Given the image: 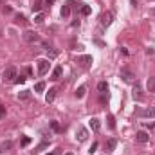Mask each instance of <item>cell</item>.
<instances>
[{
  "label": "cell",
  "instance_id": "obj_1",
  "mask_svg": "<svg viewBox=\"0 0 155 155\" xmlns=\"http://www.w3.org/2000/svg\"><path fill=\"white\" fill-rule=\"evenodd\" d=\"M16 76H18L16 67H7V69H4V72H2V79L7 81V83H15Z\"/></svg>",
  "mask_w": 155,
  "mask_h": 155
},
{
  "label": "cell",
  "instance_id": "obj_2",
  "mask_svg": "<svg viewBox=\"0 0 155 155\" xmlns=\"http://www.w3.org/2000/svg\"><path fill=\"white\" fill-rule=\"evenodd\" d=\"M119 76L123 78V81H126V83H134V81H135V74H134L128 67H123L121 72H119Z\"/></svg>",
  "mask_w": 155,
  "mask_h": 155
},
{
  "label": "cell",
  "instance_id": "obj_3",
  "mask_svg": "<svg viewBox=\"0 0 155 155\" xmlns=\"http://www.w3.org/2000/svg\"><path fill=\"white\" fill-rule=\"evenodd\" d=\"M49 67H51L49 60H38V74L40 76H45L49 72Z\"/></svg>",
  "mask_w": 155,
  "mask_h": 155
},
{
  "label": "cell",
  "instance_id": "obj_4",
  "mask_svg": "<svg viewBox=\"0 0 155 155\" xmlns=\"http://www.w3.org/2000/svg\"><path fill=\"white\" fill-rule=\"evenodd\" d=\"M24 40H25L27 43H38L40 36L35 33V31H25V33H24Z\"/></svg>",
  "mask_w": 155,
  "mask_h": 155
},
{
  "label": "cell",
  "instance_id": "obj_5",
  "mask_svg": "<svg viewBox=\"0 0 155 155\" xmlns=\"http://www.w3.org/2000/svg\"><path fill=\"white\" fill-rule=\"evenodd\" d=\"M132 96H134V99H137V101H143V97H144V96H143V88H141V83H139V81H135Z\"/></svg>",
  "mask_w": 155,
  "mask_h": 155
},
{
  "label": "cell",
  "instance_id": "obj_6",
  "mask_svg": "<svg viewBox=\"0 0 155 155\" xmlns=\"http://www.w3.org/2000/svg\"><path fill=\"white\" fill-rule=\"evenodd\" d=\"M110 24H112V13L107 11V13L101 15V25H103V27H108Z\"/></svg>",
  "mask_w": 155,
  "mask_h": 155
},
{
  "label": "cell",
  "instance_id": "obj_7",
  "mask_svg": "<svg viewBox=\"0 0 155 155\" xmlns=\"http://www.w3.org/2000/svg\"><path fill=\"white\" fill-rule=\"evenodd\" d=\"M135 139H137V143L146 144V143L150 141V135H148L146 132H143V130H141V132H137V134H135Z\"/></svg>",
  "mask_w": 155,
  "mask_h": 155
},
{
  "label": "cell",
  "instance_id": "obj_8",
  "mask_svg": "<svg viewBox=\"0 0 155 155\" xmlns=\"http://www.w3.org/2000/svg\"><path fill=\"white\" fill-rule=\"evenodd\" d=\"M56 94H58V88H54V87H52V88H49V92L45 94V101H47V103H52V101H54V97H56Z\"/></svg>",
  "mask_w": 155,
  "mask_h": 155
},
{
  "label": "cell",
  "instance_id": "obj_9",
  "mask_svg": "<svg viewBox=\"0 0 155 155\" xmlns=\"http://www.w3.org/2000/svg\"><path fill=\"white\" fill-rule=\"evenodd\" d=\"M76 137H78L79 143H85V141L88 139V130H87V128H79V132H78Z\"/></svg>",
  "mask_w": 155,
  "mask_h": 155
},
{
  "label": "cell",
  "instance_id": "obj_10",
  "mask_svg": "<svg viewBox=\"0 0 155 155\" xmlns=\"http://www.w3.org/2000/svg\"><path fill=\"white\" fill-rule=\"evenodd\" d=\"M90 128H92L94 132H99V128H101V121H99L97 117H92V119H90Z\"/></svg>",
  "mask_w": 155,
  "mask_h": 155
},
{
  "label": "cell",
  "instance_id": "obj_11",
  "mask_svg": "<svg viewBox=\"0 0 155 155\" xmlns=\"http://www.w3.org/2000/svg\"><path fill=\"white\" fill-rule=\"evenodd\" d=\"M116 146H117V141H116V139H108V141L105 143V150H107V152L116 150Z\"/></svg>",
  "mask_w": 155,
  "mask_h": 155
},
{
  "label": "cell",
  "instance_id": "obj_12",
  "mask_svg": "<svg viewBox=\"0 0 155 155\" xmlns=\"http://www.w3.org/2000/svg\"><path fill=\"white\" fill-rule=\"evenodd\" d=\"M60 15H61V18H69V15H71V5H69V4H63Z\"/></svg>",
  "mask_w": 155,
  "mask_h": 155
},
{
  "label": "cell",
  "instance_id": "obj_13",
  "mask_svg": "<svg viewBox=\"0 0 155 155\" xmlns=\"http://www.w3.org/2000/svg\"><path fill=\"white\" fill-rule=\"evenodd\" d=\"M61 72H63V67L58 65V67L52 71V79H60V78H61Z\"/></svg>",
  "mask_w": 155,
  "mask_h": 155
},
{
  "label": "cell",
  "instance_id": "obj_14",
  "mask_svg": "<svg viewBox=\"0 0 155 155\" xmlns=\"http://www.w3.org/2000/svg\"><path fill=\"white\" fill-rule=\"evenodd\" d=\"M18 99H22V101H27V99H31V90H22V92L18 94Z\"/></svg>",
  "mask_w": 155,
  "mask_h": 155
},
{
  "label": "cell",
  "instance_id": "obj_15",
  "mask_svg": "<svg viewBox=\"0 0 155 155\" xmlns=\"http://www.w3.org/2000/svg\"><path fill=\"white\" fill-rule=\"evenodd\" d=\"M78 61H81V63L87 67V65H90V63H92V56H79V58H78Z\"/></svg>",
  "mask_w": 155,
  "mask_h": 155
},
{
  "label": "cell",
  "instance_id": "obj_16",
  "mask_svg": "<svg viewBox=\"0 0 155 155\" xmlns=\"http://www.w3.org/2000/svg\"><path fill=\"white\" fill-rule=\"evenodd\" d=\"M41 7H43V0H35V4H33V11H35V13H40Z\"/></svg>",
  "mask_w": 155,
  "mask_h": 155
},
{
  "label": "cell",
  "instance_id": "obj_17",
  "mask_svg": "<svg viewBox=\"0 0 155 155\" xmlns=\"http://www.w3.org/2000/svg\"><path fill=\"white\" fill-rule=\"evenodd\" d=\"M97 90H99L101 94H107V92H108V85H107V81H101V83L97 85Z\"/></svg>",
  "mask_w": 155,
  "mask_h": 155
},
{
  "label": "cell",
  "instance_id": "obj_18",
  "mask_svg": "<svg viewBox=\"0 0 155 155\" xmlns=\"http://www.w3.org/2000/svg\"><path fill=\"white\" fill-rule=\"evenodd\" d=\"M85 92H87V87H85V85H81V87L76 90V97H78V99H81V97L85 96Z\"/></svg>",
  "mask_w": 155,
  "mask_h": 155
},
{
  "label": "cell",
  "instance_id": "obj_19",
  "mask_svg": "<svg viewBox=\"0 0 155 155\" xmlns=\"http://www.w3.org/2000/svg\"><path fill=\"white\" fill-rule=\"evenodd\" d=\"M35 90H36V92H43V90H45V83H43V81H38V83H36V85H35Z\"/></svg>",
  "mask_w": 155,
  "mask_h": 155
},
{
  "label": "cell",
  "instance_id": "obj_20",
  "mask_svg": "<svg viewBox=\"0 0 155 155\" xmlns=\"http://www.w3.org/2000/svg\"><path fill=\"white\" fill-rule=\"evenodd\" d=\"M143 116H144V117H153V116H155V107H153V108H148V110H144V112H143Z\"/></svg>",
  "mask_w": 155,
  "mask_h": 155
},
{
  "label": "cell",
  "instance_id": "obj_21",
  "mask_svg": "<svg viewBox=\"0 0 155 155\" xmlns=\"http://www.w3.org/2000/svg\"><path fill=\"white\" fill-rule=\"evenodd\" d=\"M43 20H45V15H43V13H38V15L35 16V24H41Z\"/></svg>",
  "mask_w": 155,
  "mask_h": 155
},
{
  "label": "cell",
  "instance_id": "obj_22",
  "mask_svg": "<svg viewBox=\"0 0 155 155\" xmlns=\"http://www.w3.org/2000/svg\"><path fill=\"white\" fill-rule=\"evenodd\" d=\"M108 126H110V130H114V128H116V121H114V116H108Z\"/></svg>",
  "mask_w": 155,
  "mask_h": 155
},
{
  "label": "cell",
  "instance_id": "obj_23",
  "mask_svg": "<svg viewBox=\"0 0 155 155\" xmlns=\"http://www.w3.org/2000/svg\"><path fill=\"white\" fill-rule=\"evenodd\" d=\"M45 148H47V143H43V144H40V146H38V148H36V150H35V152H33V153L36 155V153H40V152H43Z\"/></svg>",
  "mask_w": 155,
  "mask_h": 155
},
{
  "label": "cell",
  "instance_id": "obj_24",
  "mask_svg": "<svg viewBox=\"0 0 155 155\" xmlns=\"http://www.w3.org/2000/svg\"><path fill=\"white\" fill-rule=\"evenodd\" d=\"M81 15H85V16L90 15V5H83V7H81Z\"/></svg>",
  "mask_w": 155,
  "mask_h": 155
},
{
  "label": "cell",
  "instance_id": "obj_25",
  "mask_svg": "<svg viewBox=\"0 0 155 155\" xmlns=\"http://www.w3.org/2000/svg\"><path fill=\"white\" fill-rule=\"evenodd\" d=\"M51 128H52L54 132H60V124H58L56 121H51Z\"/></svg>",
  "mask_w": 155,
  "mask_h": 155
},
{
  "label": "cell",
  "instance_id": "obj_26",
  "mask_svg": "<svg viewBox=\"0 0 155 155\" xmlns=\"http://www.w3.org/2000/svg\"><path fill=\"white\" fill-rule=\"evenodd\" d=\"M15 83H25V76H16V79H15Z\"/></svg>",
  "mask_w": 155,
  "mask_h": 155
},
{
  "label": "cell",
  "instance_id": "obj_27",
  "mask_svg": "<svg viewBox=\"0 0 155 155\" xmlns=\"http://www.w3.org/2000/svg\"><path fill=\"white\" fill-rule=\"evenodd\" d=\"M16 24H25V16L18 15V16H16Z\"/></svg>",
  "mask_w": 155,
  "mask_h": 155
},
{
  "label": "cell",
  "instance_id": "obj_28",
  "mask_svg": "<svg viewBox=\"0 0 155 155\" xmlns=\"http://www.w3.org/2000/svg\"><path fill=\"white\" fill-rule=\"evenodd\" d=\"M148 88H150V90H153L155 88V78H152V79L148 81Z\"/></svg>",
  "mask_w": 155,
  "mask_h": 155
},
{
  "label": "cell",
  "instance_id": "obj_29",
  "mask_svg": "<svg viewBox=\"0 0 155 155\" xmlns=\"http://www.w3.org/2000/svg\"><path fill=\"white\" fill-rule=\"evenodd\" d=\"M4 116H5V107H4V105L0 103V119H2Z\"/></svg>",
  "mask_w": 155,
  "mask_h": 155
},
{
  "label": "cell",
  "instance_id": "obj_30",
  "mask_svg": "<svg viewBox=\"0 0 155 155\" xmlns=\"http://www.w3.org/2000/svg\"><path fill=\"white\" fill-rule=\"evenodd\" d=\"M29 143H31V139H29V137H24V139H22V146H27Z\"/></svg>",
  "mask_w": 155,
  "mask_h": 155
},
{
  "label": "cell",
  "instance_id": "obj_31",
  "mask_svg": "<svg viewBox=\"0 0 155 155\" xmlns=\"http://www.w3.org/2000/svg\"><path fill=\"white\" fill-rule=\"evenodd\" d=\"M7 148H11V141H7V143L2 144V150H7Z\"/></svg>",
  "mask_w": 155,
  "mask_h": 155
},
{
  "label": "cell",
  "instance_id": "obj_32",
  "mask_svg": "<svg viewBox=\"0 0 155 155\" xmlns=\"http://www.w3.org/2000/svg\"><path fill=\"white\" fill-rule=\"evenodd\" d=\"M96 148H97V143H92V146H90V153H94Z\"/></svg>",
  "mask_w": 155,
  "mask_h": 155
},
{
  "label": "cell",
  "instance_id": "obj_33",
  "mask_svg": "<svg viewBox=\"0 0 155 155\" xmlns=\"http://www.w3.org/2000/svg\"><path fill=\"white\" fill-rule=\"evenodd\" d=\"M45 2H47V4H49V5H51V4H54V2H56V0H45Z\"/></svg>",
  "mask_w": 155,
  "mask_h": 155
},
{
  "label": "cell",
  "instance_id": "obj_34",
  "mask_svg": "<svg viewBox=\"0 0 155 155\" xmlns=\"http://www.w3.org/2000/svg\"><path fill=\"white\" fill-rule=\"evenodd\" d=\"M65 155H72V153H71V152H69V153H65Z\"/></svg>",
  "mask_w": 155,
  "mask_h": 155
},
{
  "label": "cell",
  "instance_id": "obj_35",
  "mask_svg": "<svg viewBox=\"0 0 155 155\" xmlns=\"http://www.w3.org/2000/svg\"><path fill=\"white\" fill-rule=\"evenodd\" d=\"M47 155H54V153H47Z\"/></svg>",
  "mask_w": 155,
  "mask_h": 155
}]
</instances>
